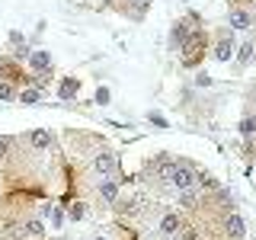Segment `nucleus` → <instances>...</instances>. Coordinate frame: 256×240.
I'll return each instance as SVG.
<instances>
[{"label": "nucleus", "instance_id": "obj_1", "mask_svg": "<svg viewBox=\"0 0 256 240\" xmlns=\"http://www.w3.org/2000/svg\"><path fill=\"white\" fill-rule=\"evenodd\" d=\"M180 52H182V58H186L182 64H186V68H196V64L202 61V54H205V32L202 29H192Z\"/></svg>", "mask_w": 256, "mask_h": 240}, {"label": "nucleus", "instance_id": "obj_2", "mask_svg": "<svg viewBox=\"0 0 256 240\" xmlns=\"http://www.w3.org/2000/svg\"><path fill=\"white\" fill-rule=\"evenodd\" d=\"M170 182L176 192H198L196 186V166L192 164H176L173 173H170Z\"/></svg>", "mask_w": 256, "mask_h": 240}, {"label": "nucleus", "instance_id": "obj_3", "mask_svg": "<svg viewBox=\"0 0 256 240\" xmlns=\"http://www.w3.org/2000/svg\"><path fill=\"white\" fill-rule=\"evenodd\" d=\"M116 170H118V157H116V154H109V150H106V154H96V157H93V173H96V176L109 180Z\"/></svg>", "mask_w": 256, "mask_h": 240}, {"label": "nucleus", "instance_id": "obj_4", "mask_svg": "<svg viewBox=\"0 0 256 240\" xmlns=\"http://www.w3.org/2000/svg\"><path fill=\"white\" fill-rule=\"evenodd\" d=\"M52 68H54L52 52H32L29 54V70H32V74L45 77V74H52Z\"/></svg>", "mask_w": 256, "mask_h": 240}, {"label": "nucleus", "instance_id": "obj_5", "mask_svg": "<svg viewBox=\"0 0 256 240\" xmlns=\"http://www.w3.org/2000/svg\"><path fill=\"white\" fill-rule=\"evenodd\" d=\"M234 52H237V42H234V36H221L218 42H214V61H221V64H230V58H234Z\"/></svg>", "mask_w": 256, "mask_h": 240}, {"label": "nucleus", "instance_id": "obj_6", "mask_svg": "<svg viewBox=\"0 0 256 240\" xmlns=\"http://www.w3.org/2000/svg\"><path fill=\"white\" fill-rule=\"evenodd\" d=\"M182 224H186V221H182V214H180V212H164V218H160V234L173 237L176 230L182 228Z\"/></svg>", "mask_w": 256, "mask_h": 240}, {"label": "nucleus", "instance_id": "obj_7", "mask_svg": "<svg viewBox=\"0 0 256 240\" xmlns=\"http://www.w3.org/2000/svg\"><path fill=\"white\" fill-rule=\"evenodd\" d=\"M228 26H230V29H250V26H253V13L244 10V6H237V10L228 13Z\"/></svg>", "mask_w": 256, "mask_h": 240}, {"label": "nucleus", "instance_id": "obj_8", "mask_svg": "<svg viewBox=\"0 0 256 240\" xmlns=\"http://www.w3.org/2000/svg\"><path fill=\"white\" fill-rule=\"evenodd\" d=\"M42 218H48V221H52V228H61L68 214H64V208H61V205H54V202H45V205H42Z\"/></svg>", "mask_w": 256, "mask_h": 240}, {"label": "nucleus", "instance_id": "obj_9", "mask_svg": "<svg viewBox=\"0 0 256 240\" xmlns=\"http://www.w3.org/2000/svg\"><path fill=\"white\" fill-rule=\"evenodd\" d=\"M186 38H189V22L186 20L173 22V29H170V48H182Z\"/></svg>", "mask_w": 256, "mask_h": 240}, {"label": "nucleus", "instance_id": "obj_10", "mask_svg": "<svg viewBox=\"0 0 256 240\" xmlns=\"http://www.w3.org/2000/svg\"><path fill=\"white\" fill-rule=\"evenodd\" d=\"M102 202H118V182L116 180H100V186H96Z\"/></svg>", "mask_w": 256, "mask_h": 240}, {"label": "nucleus", "instance_id": "obj_11", "mask_svg": "<svg viewBox=\"0 0 256 240\" xmlns=\"http://www.w3.org/2000/svg\"><path fill=\"white\" fill-rule=\"evenodd\" d=\"M22 237L42 240V237H45V224H42V218H26V221H22Z\"/></svg>", "mask_w": 256, "mask_h": 240}, {"label": "nucleus", "instance_id": "obj_12", "mask_svg": "<svg viewBox=\"0 0 256 240\" xmlns=\"http://www.w3.org/2000/svg\"><path fill=\"white\" fill-rule=\"evenodd\" d=\"M224 228H228V237H230V240H244V234H246V228H244V218H240V214H228Z\"/></svg>", "mask_w": 256, "mask_h": 240}, {"label": "nucleus", "instance_id": "obj_13", "mask_svg": "<svg viewBox=\"0 0 256 240\" xmlns=\"http://www.w3.org/2000/svg\"><path fill=\"white\" fill-rule=\"evenodd\" d=\"M77 93H80V80L64 77L58 84V96H61V100H77Z\"/></svg>", "mask_w": 256, "mask_h": 240}, {"label": "nucleus", "instance_id": "obj_14", "mask_svg": "<svg viewBox=\"0 0 256 240\" xmlns=\"http://www.w3.org/2000/svg\"><path fill=\"white\" fill-rule=\"evenodd\" d=\"M52 132H48V128H36V132L29 134V144L32 148H38V150H45V148H52Z\"/></svg>", "mask_w": 256, "mask_h": 240}, {"label": "nucleus", "instance_id": "obj_15", "mask_svg": "<svg viewBox=\"0 0 256 240\" xmlns=\"http://www.w3.org/2000/svg\"><path fill=\"white\" fill-rule=\"evenodd\" d=\"M250 61H253V42H246L237 48V68H246Z\"/></svg>", "mask_w": 256, "mask_h": 240}, {"label": "nucleus", "instance_id": "obj_16", "mask_svg": "<svg viewBox=\"0 0 256 240\" xmlns=\"http://www.w3.org/2000/svg\"><path fill=\"white\" fill-rule=\"evenodd\" d=\"M16 100L26 102V106H32V102L42 100V90H38V86H29V90H20V96H16Z\"/></svg>", "mask_w": 256, "mask_h": 240}, {"label": "nucleus", "instance_id": "obj_17", "mask_svg": "<svg viewBox=\"0 0 256 240\" xmlns=\"http://www.w3.org/2000/svg\"><path fill=\"white\" fill-rule=\"evenodd\" d=\"M16 96H20V90H16L13 84H6V80H0V100H4V102H13Z\"/></svg>", "mask_w": 256, "mask_h": 240}, {"label": "nucleus", "instance_id": "obj_18", "mask_svg": "<svg viewBox=\"0 0 256 240\" xmlns=\"http://www.w3.org/2000/svg\"><path fill=\"white\" fill-rule=\"evenodd\" d=\"M86 218V205L84 202H74L68 208V221H84Z\"/></svg>", "mask_w": 256, "mask_h": 240}, {"label": "nucleus", "instance_id": "obj_19", "mask_svg": "<svg viewBox=\"0 0 256 240\" xmlns=\"http://www.w3.org/2000/svg\"><path fill=\"white\" fill-rule=\"evenodd\" d=\"M173 240H198V230H196V228H186V224H182V228L173 234Z\"/></svg>", "mask_w": 256, "mask_h": 240}, {"label": "nucleus", "instance_id": "obj_20", "mask_svg": "<svg viewBox=\"0 0 256 240\" xmlns=\"http://www.w3.org/2000/svg\"><path fill=\"white\" fill-rule=\"evenodd\" d=\"M6 38H10V45H13V48H20V45H26V36H22V32H20V29H10V36H6Z\"/></svg>", "mask_w": 256, "mask_h": 240}, {"label": "nucleus", "instance_id": "obj_21", "mask_svg": "<svg viewBox=\"0 0 256 240\" xmlns=\"http://www.w3.org/2000/svg\"><path fill=\"white\" fill-rule=\"evenodd\" d=\"M196 196H198V192H180V205L192 208V205H196Z\"/></svg>", "mask_w": 256, "mask_h": 240}, {"label": "nucleus", "instance_id": "obj_22", "mask_svg": "<svg viewBox=\"0 0 256 240\" xmlns=\"http://www.w3.org/2000/svg\"><path fill=\"white\" fill-rule=\"evenodd\" d=\"M125 6H128V10H132V6H138V13H144V10L150 6V0H125ZM128 10H125V13H128Z\"/></svg>", "mask_w": 256, "mask_h": 240}, {"label": "nucleus", "instance_id": "obj_23", "mask_svg": "<svg viewBox=\"0 0 256 240\" xmlns=\"http://www.w3.org/2000/svg\"><path fill=\"white\" fill-rule=\"evenodd\" d=\"M112 100V93H109V86H100V90H96V102H100V106H106V102Z\"/></svg>", "mask_w": 256, "mask_h": 240}, {"label": "nucleus", "instance_id": "obj_24", "mask_svg": "<svg viewBox=\"0 0 256 240\" xmlns=\"http://www.w3.org/2000/svg\"><path fill=\"white\" fill-rule=\"evenodd\" d=\"M196 86H212V77H208L205 70H198V74H196Z\"/></svg>", "mask_w": 256, "mask_h": 240}, {"label": "nucleus", "instance_id": "obj_25", "mask_svg": "<svg viewBox=\"0 0 256 240\" xmlns=\"http://www.w3.org/2000/svg\"><path fill=\"white\" fill-rule=\"evenodd\" d=\"M148 118H150V122H154V125H160V128H164V125H166V118H164V116H154V112H150V116H148Z\"/></svg>", "mask_w": 256, "mask_h": 240}, {"label": "nucleus", "instance_id": "obj_26", "mask_svg": "<svg viewBox=\"0 0 256 240\" xmlns=\"http://www.w3.org/2000/svg\"><path fill=\"white\" fill-rule=\"evenodd\" d=\"M6 150H10V141H6V138H0V157H4Z\"/></svg>", "mask_w": 256, "mask_h": 240}, {"label": "nucleus", "instance_id": "obj_27", "mask_svg": "<svg viewBox=\"0 0 256 240\" xmlns=\"http://www.w3.org/2000/svg\"><path fill=\"white\" fill-rule=\"evenodd\" d=\"M93 240H109V237H102V234H100V237H93Z\"/></svg>", "mask_w": 256, "mask_h": 240}, {"label": "nucleus", "instance_id": "obj_28", "mask_svg": "<svg viewBox=\"0 0 256 240\" xmlns=\"http://www.w3.org/2000/svg\"><path fill=\"white\" fill-rule=\"evenodd\" d=\"M58 240H64V237H58Z\"/></svg>", "mask_w": 256, "mask_h": 240}]
</instances>
